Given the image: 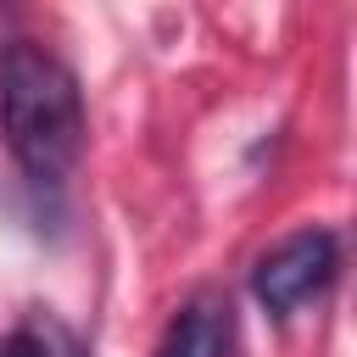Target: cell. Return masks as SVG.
Wrapping results in <instances>:
<instances>
[{
  "mask_svg": "<svg viewBox=\"0 0 357 357\" xmlns=\"http://www.w3.org/2000/svg\"><path fill=\"white\" fill-rule=\"evenodd\" d=\"M0 134L28 184L56 190L78 156H84V95L73 67L33 45V39H0Z\"/></svg>",
  "mask_w": 357,
  "mask_h": 357,
  "instance_id": "1",
  "label": "cell"
},
{
  "mask_svg": "<svg viewBox=\"0 0 357 357\" xmlns=\"http://www.w3.org/2000/svg\"><path fill=\"white\" fill-rule=\"evenodd\" d=\"M340 279V234L335 229H296L284 234L273 251L257 257L251 268V296L262 312L290 318L307 301H318L329 284Z\"/></svg>",
  "mask_w": 357,
  "mask_h": 357,
  "instance_id": "2",
  "label": "cell"
},
{
  "mask_svg": "<svg viewBox=\"0 0 357 357\" xmlns=\"http://www.w3.org/2000/svg\"><path fill=\"white\" fill-rule=\"evenodd\" d=\"M234 351V301L223 290H195L162 329L156 357H229Z\"/></svg>",
  "mask_w": 357,
  "mask_h": 357,
  "instance_id": "3",
  "label": "cell"
},
{
  "mask_svg": "<svg viewBox=\"0 0 357 357\" xmlns=\"http://www.w3.org/2000/svg\"><path fill=\"white\" fill-rule=\"evenodd\" d=\"M0 357H50V346L33 329H11V335H0Z\"/></svg>",
  "mask_w": 357,
  "mask_h": 357,
  "instance_id": "4",
  "label": "cell"
}]
</instances>
